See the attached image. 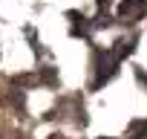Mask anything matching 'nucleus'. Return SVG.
I'll return each mask as SVG.
<instances>
[{"label":"nucleus","instance_id":"obj_2","mask_svg":"<svg viewBox=\"0 0 147 139\" xmlns=\"http://www.w3.org/2000/svg\"><path fill=\"white\" fill-rule=\"evenodd\" d=\"M141 18H147V0H121V6H118L121 23H136Z\"/></svg>","mask_w":147,"mask_h":139},{"label":"nucleus","instance_id":"obj_3","mask_svg":"<svg viewBox=\"0 0 147 139\" xmlns=\"http://www.w3.org/2000/svg\"><path fill=\"white\" fill-rule=\"evenodd\" d=\"M115 46H118V49H115V55H118V58H127V55L136 49V38H130V41H118Z\"/></svg>","mask_w":147,"mask_h":139},{"label":"nucleus","instance_id":"obj_8","mask_svg":"<svg viewBox=\"0 0 147 139\" xmlns=\"http://www.w3.org/2000/svg\"><path fill=\"white\" fill-rule=\"evenodd\" d=\"M110 6H113V0H98V9H101V12H107Z\"/></svg>","mask_w":147,"mask_h":139},{"label":"nucleus","instance_id":"obj_5","mask_svg":"<svg viewBox=\"0 0 147 139\" xmlns=\"http://www.w3.org/2000/svg\"><path fill=\"white\" fill-rule=\"evenodd\" d=\"M133 133H136L133 139H147V122H136L133 125Z\"/></svg>","mask_w":147,"mask_h":139},{"label":"nucleus","instance_id":"obj_9","mask_svg":"<svg viewBox=\"0 0 147 139\" xmlns=\"http://www.w3.org/2000/svg\"><path fill=\"white\" fill-rule=\"evenodd\" d=\"M49 139H63V136H58V133H55V136H49Z\"/></svg>","mask_w":147,"mask_h":139},{"label":"nucleus","instance_id":"obj_7","mask_svg":"<svg viewBox=\"0 0 147 139\" xmlns=\"http://www.w3.org/2000/svg\"><path fill=\"white\" fill-rule=\"evenodd\" d=\"M136 78H138V81H141V84L147 87V73H144V70H141V67H136Z\"/></svg>","mask_w":147,"mask_h":139},{"label":"nucleus","instance_id":"obj_1","mask_svg":"<svg viewBox=\"0 0 147 139\" xmlns=\"http://www.w3.org/2000/svg\"><path fill=\"white\" fill-rule=\"evenodd\" d=\"M118 64H121V58L115 55V49H104V52H98V67H95V81H92V87L107 84V81L115 76Z\"/></svg>","mask_w":147,"mask_h":139},{"label":"nucleus","instance_id":"obj_10","mask_svg":"<svg viewBox=\"0 0 147 139\" xmlns=\"http://www.w3.org/2000/svg\"><path fill=\"white\" fill-rule=\"evenodd\" d=\"M98 139H113V136H98Z\"/></svg>","mask_w":147,"mask_h":139},{"label":"nucleus","instance_id":"obj_4","mask_svg":"<svg viewBox=\"0 0 147 139\" xmlns=\"http://www.w3.org/2000/svg\"><path fill=\"white\" fill-rule=\"evenodd\" d=\"M40 81L52 87V84H58V73H55V70H52V67H46V70H43V73H40Z\"/></svg>","mask_w":147,"mask_h":139},{"label":"nucleus","instance_id":"obj_6","mask_svg":"<svg viewBox=\"0 0 147 139\" xmlns=\"http://www.w3.org/2000/svg\"><path fill=\"white\" fill-rule=\"evenodd\" d=\"M9 102H12L15 107H23V93H20V90H12V96H9Z\"/></svg>","mask_w":147,"mask_h":139}]
</instances>
